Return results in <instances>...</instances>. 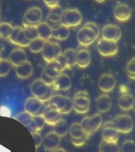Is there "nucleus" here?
<instances>
[{"mask_svg":"<svg viewBox=\"0 0 135 152\" xmlns=\"http://www.w3.org/2000/svg\"><path fill=\"white\" fill-rule=\"evenodd\" d=\"M82 20L81 12L76 8L68 9L63 11L61 24L69 27H76L80 24Z\"/></svg>","mask_w":135,"mask_h":152,"instance_id":"f257e3e1","label":"nucleus"},{"mask_svg":"<svg viewBox=\"0 0 135 152\" xmlns=\"http://www.w3.org/2000/svg\"><path fill=\"white\" fill-rule=\"evenodd\" d=\"M46 107L45 102L33 97L28 98L26 100L24 104V110L25 112L31 114L33 116H42Z\"/></svg>","mask_w":135,"mask_h":152,"instance_id":"f03ea898","label":"nucleus"},{"mask_svg":"<svg viewBox=\"0 0 135 152\" xmlns=\"http://www.w3.org/2000/svg\"><path fill=\"white\" fill-rule=\"evenodd\" d=\"M114 127L118 133L127 134L130 133L133 128V121L129 115L120 114L114 118Z\"/></svg>","mask_w":135,"mask_h":152,"instance_id":"7ed1b4c3","label":"nucleus"},{"mask_svg":"<svg viewBox=\"0 0 135 152\" xmlns=\"http://www.w3.org/2000/svg\"><path fill=\"white\" fill-rule=\"evenodd\" d=\"M97 49L102 57H112L118 51V45L117 42L101 38L98 41Z\"/></svg>","mask_w":135,"mask_h":152,"instance_id":"20e7f679","label":"nucleus"},{"mask_svg":"<svg viewBox=\"0 0 135 152\" xmlns=\"http://www.w3.org/2000/svg\"><path fill=\"white\" fill-rule=\"evenodd\" d=\"M43 12L40 7H32L28 9L24 14L23 24L36 26L41 23Z\"/></svg>","mask_w":135,"mask_h":152,"instance_id":"39448f33","label":"nucleus"},{"mask_svg":"<svg viewBox=\"0 0 135 152\" xmlns=\"http://www.w3.org/2000/svg\"><path fill=\"white\" fill-rule=\"evenodd\" d=\"M97 38L91 28L83 26L77 33V40L81 46L88 47L95 42Z\"/></svg>","mask_w":135,"mask_h":152,"instance_id":"423d86ee","label":"nucleus"},{"mask_svg":"<svg viewBox=\"0 0 135 152\" xmlns=\"http://www.w3.org/2000/svg\"><path fill=\"white\" fill-rule=\"evenodd\" d=\"M101 36L106 40L117 42L121 38V29L116 25L107 24L102 28Z\"/></svg>","mask_w":135,"mask_h":152,"instance_id":"0eeeda50","label":"nucleus"},{"mask_svg":"<svg viewBox=\"0 0 135 152\" xmlns=\"http://www.w3.org/2000/svg\"><path fill=\"white\" fill-rule=\"evenodd\" d=\"M9 40L15 45L22 47H28L31 42L25 36L23 28L20 26H16L13 28L12 34Z\"/></svg>","mask_w":135,"mask_h":152,"instance_id":"6e6552de","label":"nucleus"},{"mask_svg":"<svg viewBox=\"0 0 135 152\" xmlns=\"http://www.w3.org/2000/svg\"><path fill=\"white\" fill-rule=\"evenodd\" d=\"M102 140L108 142H117L119 133L114 127L113 121H108L103 125L102 127Z\"/></svg>","mask_w":135,"mask_h":152,"instance_id":"1a4fd4ad","label":"nucleus"},{"mask_svg":"<svg viewBox=\"0 0 135 152\" xmlns=\"http://www.w3.org/2000/svg\"><path fill=\"white\" fill-rule=\"evenodd\" d=\"M102 123V117L100 114H96L90 117L85 127L83 128L85 134L89 137L98 130Z\"/></svg>","mask_w":135,"mask_h":152,"instance_id":"9d476101","label":"nucleus"},{"mask_svg":"<svg viewBox=\"0 0 135 152\" xmlns=\"http://www.w3.org/2000/svg\"><path fill=\"white\" fill-rule=\"evenodd\" d=\"M116 85V80L111 74H103L100 76L98 81L100 89L105 93H109L114 89Z\"/></svg>","mask_w":135,"mask_h":152,"instance_id":"9b49d317","label":"nucleus"},{"mask_svg":"<svg viewBox=\"0 0 135 152\" xmlns=\"http://www.w3.org/2000/svg\"><path fill=\"white\" fill-rule=\"evenodd\" d=\"M61 138L53 131L47 133L43 139V144L46 150L53 151L57 148L61 142Z\"/></svg>","mask_w":135,"mask_h":152,"instance_id":"f8f14e48","label":"nucleus"},{"mask_svg":"<svg viewBox=\"0 0 135 152\" xmlns=\"http://www.w3.org/2000/svg\"><path fill=\"white\" fill-rule=\"evenodd\" d=\"M72 103L73 109L79 114H85L90 109V97L74 96Z\"/></svg>","mask_w":135,"mask_h":152,"instance_id":"ddd939ff","label":"nucleus"},{"mask_svg":"<svg viewBox=\"0 0 135 152\" xmlns=\"http://www.w3.org/2000/svg\"><path fill=\"white\" fill-rule=\"evenodd\" d=\"M115 18L117 21L124 22L128 21L131 15V9L128 5L125 3H120L117 5L114 11Z\"/></svg>","mask_w":135,"mask_h":152,"instance_id":"4468645a","label":"nucleus"},{"mask_svg":"<svg viewBox=\"0 0 135 152\" xmlns=\"http://www.w3.org/2000/svg\"><path fill=\"white\" fill-rule=\"evenodd\" d=\"M42 116L45 123L52 126H54L62 119V114L57 109H53L49 105L47 106Z\"/></svg>","mask_w":135,"mask_h":152,"instance_id":"2eb2a0df","label":"nucleus"},{"mask_svg":"<svg viewBox=\"0 0 135 152\" xmlns=\"http://www.w3.org/2000/svg\"><path fill=\"white\" fill-rule=\"evenodd\" d=\"M71 85L70 77L66 74H61L55 79V83L51 87L53 90L66 91L71 88Z\"/></svg>","mask_w":135,"mask_h":152,"instance_id":"dca6fc26","label":"nucleus"},{"mask_svg":"<svg viewBox=\"0 0 135 152\" xmlns=\"http://www.w3.org/2000/svg\"><path fill=\"white\" fill-rule=\"evenodd\" d=\"M9 60L13 66H19L27 61L26 52L21 49H14L9 53Z\"/></svg>","mask_w":135,"mask_h":152,"instance_id":"f3484780","label":"nucleus"},{"mask_svg":"<svg viewBox=\"0 0 135 152\" xmlns=\"http://www.w3.org/2000/svg\"><path fill=\"white\" fill-rule=\"evenodd\" d=\"M49 87V86L47 85L41 79H36L31 84L30 89L33 96L39 99L47 93Z\"/></svg>","mask_w":135,"mask_h":152,"instance_id":"a211bd4d","label":"nucleus"},{"mask_svg":"<svg viewBox=\"0 0 135 152\" xmlns=\"http://www.w3.org/2000/svg\"><path fill=\"white\" fill-rule=\"evenodd\" d=\"M112 104L111 98L106 94L100 95L96 100V108L100 113H104L109 111L112 108Z\"/></svg>","mask_w":135,"mask_h":152,"instance_id":"6ab92c4d","label":"nucleus"},{"mask_svg":"<svg viewBox=\"0 0 135 152\" xmlns=\"http://www.w3.org/2000/svg\"><path fill=\"white\" fill-rule=\"evenodd\" d=\"M45 74L51 78L56 79L63 71L61 66L56 60L47 62L43 70Z\"/></svg>","mask_w":135,"mask_h":152,"instance_id":"aec40b11","label":"nucleus"},{"mask_svg":"<svg viewBox=\"0 0 135 152\" xmlns=\"http://www.w3.org/2000/svg\"><path fill=\"white\" fill-rule=\"evenodd\" d=\"M15 72L17 77L19 78L22 79L28 78L33 74V66L30 62L27 60L23 64L17 66L15 68Z\"/></svg>","mask_w":135,"mask_h":152,"instance_id":"412c9836","label":"nucleus"},{"mask_svg":"<svg viewBox=\"0 0 135 152\" xmlns=\"http://www.w3.org/2000/svg\"><path fill=\"white\" fill-rule=\"evenodd\" d=\"M77 64L80 68H87L91 62V55L89 50L82 48L77 51Z\"/></svg>","mask_w":135,"mask_h":152,"instance_id":"4be33fe9","label":"nucleus"},{"mask_svg":"<svg viewBox=\"0 0 135 152\" xmlns=\"http://www.w3.org/2000/svg\"><path fill=\"white\" fill-rule=\"evenodd\" d=\"M39 38L45 41H49L52 37V29L47 22H41L36 25Z\"/></svg>","mask_w":135,"mask_h":152,"instance_id":"5701e85b","label":"nucleus"},{"mask_svg":"<svg viewBox=\"0 0 135 152\" xmlns=\"http://www.w3.org/2000/svg\"><path fill=\"white\" fill-rule=\"evenodd\" d=\"M135 98L133 95L126 94L121 95L118 100V106L124 111H128L133 109Z\"/></svg>","mask_w":135,"mask_h":152,"instance_id":"b1692460","label":"nucleus"},{"mask_svg":"<svg viewBox=\"0 0 135 152\" xmlns=\"http://www.w3.org/2000/svg\"><path fill=\"white\" fill-rule=\"evenodd\" d=\"M43 59L47 62L52 61L55 60L54 48L52 42L50 41H45V44L42 51Z\"/></svg>","mask_w":135,"mask_h":152,"instance_id":"393cba45","label":"nucleus"},{"mask_svg":"<svg viewBox=\"0 0 135 152\" xmlns=\"http://www.w3.org/2000/svg\"><path fill=\"white\" fill-rule=\"evenodd\" d=\"M70 33L69 27L61 24L57 28L52 30V37L58 40H64L69 37Z\"/></svg>","mask_w":135,"mask_h":152,"instance_id":"a878e982","label":"nucleus"},{"mask_svg":"<svg viewBox=\"0 0 135 152\" xmlns=\"http://www.w3.org/2000/svg\"><path fill=\"white\" fill-rule=\"evenodd\" d=\"M63 10L59 5L50 9L47 16V20L52 23H59L61 22Z\"/></svg>","mask_w":135,"mask_h":152,"instance_id":"bb28decb","label":"nucleus"},{"mask_svg":"<svg viewBox=\"0 0 135 152\" xmlns=\"http://www.w3.org/2000/svg\"><path fill=\"white\" fill-rule=\"evenodd\" d=\"M69 132L70 135L71 136V139H80L85 136H87L83 131L80 123H79L72 124L70 127Z\"/></svg>","mask_w":135,"mask_h":152,"instance_id":"cd10ccee","label":"nucleus"},{"mask_svg":"<svg viewBox=\"0 0 135 152\" xmlns=\"http://www.w3.org/2000/svg\"><path fill=\"white\" fill-rule=\"evenodd\" d=\"M66 103V97L61 95H53L49 101V104H51L60 112L64 109Z\"/></svg>","mask_w":135,"mask_h":152,"instance_id":"c85d7f7f","label":"nucleus"},{"mask_svg":"<svg viewBox=\"0 0 135 152\" xmlns=\"http://www.w3.org/2000/svg\"><path fill=\"white\" fill-rule=\"evenodd\" d=\"M66 58L67 63V68H71L77 64V52L72 49L66 50L62 53Z\"/></svg>","mask_w":135,"mask_h":152,"instance_id":"c756f323","label":"nucleus"},{"mask_svg":"<svg viewBox=\"0 0 135 152\" xmlns=\"http://www.w3.org/2000/svg\"><path fill=\"white\" fill-rule=\"evenodd\" d=\"M99 152H120L117 142H108L103 140L100 143Z\"/></svg>","mask_w":135,"mask_h":152,"instance_id":"7c9ffc66","label":"nucleus"},{"mask_svg":"<svg viewBox=\"0 0 135 152\" xmlns=\"http://www.w3.org/2000/svg\"><path fill=\"white\" fill-rule=\"evenodd\" d=\"M69 129L67 122L62 119L53 126V132L60 137L66 135Z\"/></svg>","mask_w":135,"mask_h":152,"instance_id":"2f4dec72","label":"nucleus"},{"mask_svg":"<svg viewBox=\"0 0 135 152\" xmlns=\"http://www.w3.org/2000/svg\"><path fill=\"white\" fill-rule=\"evenodd\" d=\"M24 32L26 38L30 41L34 40L39 38L36 26L23 24Z\"/></svg>","mask_w":135,"mask_h":152,"instance_id":"473e14b6","label":"nucleus"},{"mask_svg":"<svg viewBox=\"0 0 135 152\" xmlns=\"http://www.w3.org/2000/svg\"><path fill=\"white\" fill-rule=\"evenodd\" d=\"M45 122L43 116H33V121L30 126V132H39L45 125Z\"/></svg>","mask_w":135,"mask_h":152,"instance_id":"72a5a7b5","label":"nucleus"},{"mask_svg":"<svg viewBox=\"0 0 135 152\" xmlns=\"http://www.w3.org/2000/svg\"><path fill=\"white\" fill-rule=\"evenodd\" d=\"M45 42V41L39 38L31 41L28 47L31 52L36 53L42 51Z\"/></svg>","mask_w":135,"mask_h":152,"instance_id":"f704fd0d","label":"nucleus"},{"mask_svg":"<svg viewBox=\"0 0 135 152\" xmlns=\"http://www.w3.org/2000/svg\"><path fill=\"white\" fill-rule=\"evenodd\" d=\"M16 119L18 121L23 124L24 126L28 127L31 125L33 121V116L26 112H22L19 114Z\"/></svg>","mask_w":135,"mask_h":152,"instance_id":"c9c22d12","label":"nucleus"},{"mask_svg":"<svg viewBox=\"0 0 135 152\" xmlns=\"http://www.w3.org/2000/svg\"><path fill=\"white\" fill-rule=\"evenodd\" d=\"M13 30V26L8 23H2L0 24V33L1 37L5 40L9 39Z\"/></svg>","mask_w":135,"mask_h":152,"instance_id":"e433bc0d","label":"nucleus"},{"mask_svg":"<svg viewBox=\"0 0 135 152\" xmlns=\"http://www.w3.org/2000/svg\"><path fill=\"white\" fill-rule=\"evenodd\" d=\"M11 64L9 60L2 59L0 61V77H5L9 74Z\"/></svg>","mask_w":135,"mask_h":152,"instance_id":"4c0bfd02","label":"nucleus"},{"mask_svg":"<svg viewBox=\"0 0 135 152\" xmlns=\"http://www.w3.org/2000/svg\"><path fill=\"white\" fill-rule=\"evenodd\" d=\"M126 72L129 78L135 80V57L128 62L126 66Z\"/></svg>","mask_w":135,"mask_h":152,"instance_id":"58836bf2","label":"nucleus"},{"mask_svg":"<svg viewBox=\"0 0 135 152\" xmlns=\"http://www.w3.org/2000/svg\"><path fill=\"white\" fill-rule=\"evenodd\" d=\"M121 152H135V142L133 140H127L121 145Z\"/></svg>","mask_w":135,"mask_h":152,"instance_id":"ea45409f","label":"nucleus"},{"mask_svg":"<svg viewBox=\"0 0 135 152\" xmlns=\"http://www.w3.org/2000/svg\"><path fill=\"white\" fill-rule=\"evenodd\" d=\"M31 135L33 137L34 142L35 144V146L36 148H39L42 144L43 139L42 136L39 132H32L31 133Z\"/></svg>","mask_w":135,"mask_h":152,"instance_id":"a19ab883","label":"nucleus"},{"mask_svg":"<svg viewBox=\"0 0 135 152\" xmlns=\"http://www.w3.org/2000/svg\"><path fill=\"white\" fill-rule=\"evenodd\" d=\"M66 106L64 109L60 112L62 114H68L70 113L73 109V103L70 98L66 97Z\"/></svg>","mask_w":135,"mask_h":152,"instance_id":"79ce46f5","label":"nucleus"},{"mask_svg":"<svg viewBox=\"0 0 135 152\" xmlns=\"http://www.w3.org/2000/svg\"><path fill=\"white\" fill-rule=\"evenodd\" d=\"M83 26L91 28L95 32L97 38V39L98 38L100 34V30L96 24H95L93 22H88V23H85Z\"/></svg>","mask_w":135,"mask_h":152,"instance_id":"37998d69","label":"nucleus"},{"mask_svg":"<svg viewBox=\"0 0 135 152\" xmlns=\"http://www.w3.org/2000/svg\"><path fill=\"white\" fill-rule=\"evenodd\" d=\"M41 79L48 86H52L54 83L55 80V79L51 78L49 77V76H47L45 74L44 71H43L42 75H41Z\"/></svg>","mask_w":135,"mask_h":152,"instance_id":"c03bdc74","label":"nucleus"},{"mask_svg":"<svg viewBox=\"0 0 135 152\" xmlns=\"http://www.w3.org/2000/svg\"><path fill=\"white\" fill-rule=\"evenodd\" d=\"M88 138L89 137L87 136H85V137L80 138V139H76V140L71 139V142L76 147H80V146H83L85 144V142L88 140Z\"/></svg>","mask_w":135,"mask_h":152,"instance_id":"a18cd8bd","label":"nucleus"},{"mask_svg":"<svg viewBox=\"0 0 135 152\" xmlns=\"http://www.w3.org/2000/svg\"><path fill=\"white\" fill-rule=\"evenodd\" d=\"M53 90L52 89V87L51 86H49L47 93H46V94L43 97L39 99V100L43 102H49L53 96Z\"/></svg>","mask_w":135,"mask_h":152,"instance_id":"49530a36","label":"nucleus"},{"mask_svg":"<svg viewBox=\"0 0 135 152\" xmlns=\"http://www.w3.org/2000/svg\"><path fill=\"white\" fill-rule=\"evenodd\" d=\"M55 60H56L60 64L61 66L63 71H64L65 69L67 68V63H66V59L62 53L61 55H60Z\"/></svg>","mask_w":135,"mask_h":152,"instance_id":"de8ad7c7","label":"nucleus"},{"mask_svg":"<svg viewBox=\"0 0 135 152\" xmlns=\"http://www.w3.org/2000/svg\"><path fill=\"white\" fill-rule=\"evenodd\" d=\"M52 45L55 49V59H56L60 55L62 54L61 48L60 47V45L57 42H52Z\"/></svg>","mask_w":135,"mask_h":152,"instance_id":"09e8293b","label":"nucleus"},{"mask_svg":"<svg viewBox=\"0 0 135 152\" xmlns=\"http://www.w3.org/2000/svg\"><path fill=\"white\" fill-rule=\"evenodd\" d=\"M44 2L45 3V4L47 7H49L50 9H52L53 7H57L59 1L57 0L54 1H44Z\"/></svg>","mask_w":135,"mask_h":152,"instance_id":"8fccbe9b","label":"nucleus"},{"mask_svg":"<svg viewBox=\"0 0 135 152\" xmlns=\"http://www.w3.org/2000/svg\"><path fill=\"white\" fill-rule=\"evenodd\" d=\"M52 152H66V150L63 149V148H57V150H55V151H52Z\"/></svg>","mask_w":135,"mask_h":152,"instance_id":"3c124183","label":"nucleus"},{"mask_svg":"<svg viewBox=\"0 0 135 152\" xmlns=\"http://www.w3.org/2000/svg\"><path fill=\"white\" fill-rule=\"evenodd\" d=\"M133 108L135 112V100H134V104H133Z\"/></svg>","mask_w":135,"mask_h":152,"instance_id":"603ef678","label":"nucleus"},{"mask_svg":"<svg viewBox=\"0 0 135 152\" xmlns=\"http://www.w3.org/2000/svg\"><path fill=\"white\" fill-rule=\"evenodd\" d=\"M2 59V53H1V50H0V61Z\"/></svg>","mask_w":135,"mask_h":152,"instance_id":"864d4df0","label":"nucleus"},{"mask_svg":"<svg viewBox=\"0 0 135 152\" xmlns=\"http://www.w3.org/2000/svg\"><path fill=\"white\" fill-rule=\"evenodd\" d=\"M1 17H2V11H1V9H0V20L1 19Z\"/></svg>","mask_w":135,"mask_h":152,"instance_id":"5fc2aeb1","label":"nucleus"},{"mask_svg":"<svg viewBox=\"0 0 135 152\" xmlns=\"http://www.w3.org/2000/svg\"><path fill=\"white\" fill-rule=\"evenodd\" d=\"M2 37H1V33H0V38H1Z\"/></svg>","mask_w":135,"mask_h":152,"instance_id":"6e6d98bb","label":"nucleus"},{"mask_svg":"<svg viewBox=\"0 0 135 152\" xmlns=\"http://www.w3.org/2000/svg\"><path fill=\"white\" fill-rule=\"evenodd\" d=\"M1 1H0V5H1Z\"/></svg>","mask_w":135,"mask_h":152,"instance_id":"4d7b16f0","label":"nucleus"}]
</instances>
